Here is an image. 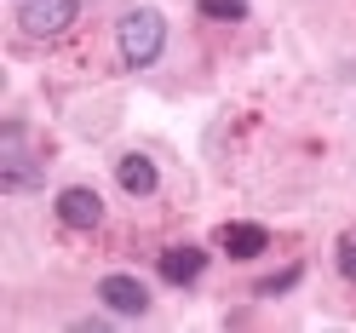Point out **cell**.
<instances>
[{
    "mask_svg": "<svg viewBox=\"0 0 356 333\" xmlns=\"http://www.w3.org/2000/svg\"><path fill=\"white\" fill-rule=\"evenodd\" d=\"M161 47H167V24H161V12L138 6V12H127V17H121V58H127V70H149V63L161 58Z\"/></svg>",
    "mask_w": 356,
    "mask_h": 333,
    "instance_id": "1",
    "label": "cell"
},
{
    "mask_svg": "<svg viewBox=\"0 0 356 333\" xmlns=\"http://www.w3.org/2000/svg\"><path fill=\"white\" fill-rule=\"evenodd\" d=\"M17 24H24L29 40H52V35H63L75 24V0H24Z\"/></svg>",
    "mask_w": 356,
    "mask_h": 333,
    "instance_id": "2",
    "label": "cell"
},
{
    "mask_svg": "<svg viewBox=\"0 0 356 333\" xmlns=\"http://www.w3.org/2000/svg\"><path fill=\"white\" fill-rule=\"evenodd\" d=\"M0 184H6V190H35L40 184V167L24 155V127L0 132Z\"/></svg>",
    "mask_w": 356,
    "mask_h": 333,
    "instance_id": "3",
    "label": "cell"
},
{
    "mask_svg": "<svg viewBox=\"0 0 356 333\" xmlns=\"http://www.w3.org/2000/svg\"><path fill=\"white\" fill-rule=\"evenodd\" d=\"M58 218H63L70 230H98V225H104V202H98V190H86V184L58 190Z\"/></svg>",
    "mask_w": 356,
    "mask_h": 333,
    "instance_id": "4",
    "label": "cell"
},
{
    "mask_svg": "<svg viewBox=\"0 0 356 333\" xmlns=\"http://www.w3.org/2000/svg\"><path fill=\"white\" fill-rule=\"evenodd\" d=\"M98 299L115 310V316H144V310H149V287L138 276H104L98 282Z\"/></svg>",
    "mask_w": 356,
    "mask_h": 333,
    "instance_id": "5",
    "label": "cell"
},
{
    "mask_svg": "<svg viewBox=\"0 0 356 333\" xmlns=\"http://www.w3.org/2000/svg\"><path fill=\"white\" fill-rule=\"evenodd\" d=\"M202 270H207V253L202 247H167L161 253V282H172V287H190Z\"/></svg>",
    "mask_w": 356,
    "mask_h": 333,
    "instance_id": "6",
    "label": "cell"
},
{
    "mask_svg": "<svg viewBox=\"0 0 356 333\" xmlns=\"http://www.w3.org/2000/svg\"><path fill=\"white\" fill-rule=\"evenodd\" d=\"M218 241H225L230 259H259L264 247H270V230H264V225H225Z\"/></svg>",
    "mask_w": 356,
    "mask_h": 333,
    "instance_id": "7",
    "label": "cell"
},
{
    "mask_svg": "<svg viewBox=\"0 0 356 333\" xmlns=\"http://www.w3.org/2000/svg\"><path fill=\"white\" fill-rule=\"evenodd\" d=\"M115 179H121L127 195H149V190H155V161H149V155H121V161H115Z\"/></svg>",
    "mask_w": 356,
    "mask_h": 333,
    "instance_id": "8",
    "label": "cell"
},
{
    "mask_svg": "<svg viewBox=\"0 0 356 333\" xmlns=\"http://www.w3.org/2000/svg\"><path fill=\"white\" fill-rule=\"evenodd\" d=\"M207 17H225V24H241L248 17V0H202Z\"/></svg>",
    "mask_w": 356,
    "mask_h": 333,
    "instance_id": "9",
    "label": "cell"
},
{
    "mask_svg": "<svg viewBox=\"0 0 356 333\" xmlns=\"http://www.w3.org/2000/svg\"><path fill=\"white\" fill-rule=\"evenodd\" d=\"M293 282H299V264H287V270H282V276H270V282L259 287V293H264V299H276V293H287Z\"/></svg>",
    "mask_w": 356,
    "mask_h": 333,
    "instance_id": "10",
    "label": "cell"
},
{
    "mask_svg": "<svg viewBox=\"0 0 356 333\" xmlns=\"http://www.w3.org/2000/svg\"><path fill=\"white\" fill-rule=\"evenodd\" d=\"M339 270L356 282V241H345V247H339Z\"/></svg>",
    "mask_w": 356,
    "mask_h": 333,
    "instance_id": "11",
    "label": "cell"
}]
</instances>
